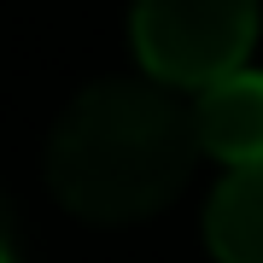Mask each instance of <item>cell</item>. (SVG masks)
Instances as JSON below:
<instances>
[{
    "label": "cell",
    "mask_w": 263,
    "mask_h": 263,
    "mask_svg": "<svg viewBox=\"0 0 263 263\" xmlns=\"http://www.w3.org/2000/svg\"><path fill=\"white\" fill-rule=\"evenodd\" d=\"M205 246L216 263H263V164H234L205 205Z\"/></svg>",
    "instance_id": "cell-4"
},
{
    "label": "cell",
    "mask_w": 263,
    "mask_h": 263,
    "mask_svg": "<svg viewBox=\"0 0 263 263\" xmlns=\"http://www.w3.org/2000/svg\"><path fill=\"white\" fill-rule=\"evenodd\" d=\"M199 146L216 164H263V70H228L199 88L193 100Z\"/></svg>",
    "instance_id": "cell-3"
},
{
    "label": "cell",
    "mask_w": 263,
    "mask_h": 263,
    "mask_svg": "<svg viewBox=\"0 0 263 263\" xmlns=\"http://www.w3.org/2000/svg\"><path fill=\"white\" fill-rule=\"evenodd\" d=\"M193 105L164 82H94L47 135V187L70 216L100 228L158 216L199 164Z\"/></svg>",
    "instance_id": "cell-1"
},
{
    "label": "cell",
    "mask_w": 263,
    "mask_h": 263,
    "mask_svg": "<svg viewBox=\"0 0 263 263\" xmlns=\"http://www.w3.org/2000/svg\"><path fill=\"white\" fill-rule=\"evenodd\" d=\"M129 35L152 82L199 94L252 59L257 0H135Z\"/></svg>",
    "instance_id": "cell-2"
},
{
    "label": "cell",
    "mask_w": 263,
    "mask_h": 263,
    "mask_svg": "<svg viewBox=\"0 0 263 263\" xmlns=\"http://www.w3.org/2000/svg\"><path fill=\"white\" fill-rule=\"evenodd\" d=\"M0 263H18V240L12 234H0Z\"/></svg>",
    "instance_id": "cell-5"
},
{
    "label": "cell",
    "mask_w": 263,
    "mask_h": 263,
    "mask_svg": "<svg viewBox=\"0 0 263 263\" xmlns=\"http://www.w3.org/2000/svg\"><path fill=\"white\" fill-rule=\"evenodd\" d=\"M12 228H18V222H12V205L0 199V234H12ZM12 240H18V234H12Z\"/></svg>",
    "instance_id": "cell-6"
}]
</instances>
